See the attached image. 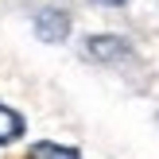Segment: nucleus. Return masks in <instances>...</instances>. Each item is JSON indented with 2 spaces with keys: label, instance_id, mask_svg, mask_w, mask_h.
<instances>
[{
  "label": "nucleus",
  "instance_id": "1",
  "mask_svg": "<svg viewBox=\"0 0 159 159\" xmlns=\"http://www.w3.org/2000/svg\"><path fill=\"white\" fill-rule=\"evenodd\" d=\"M35 35L43 39V43H62V39L70 35V16L62 12V8H43V12L35 16Z\"/></svg>",
  "mask_w": 159,
  "mask_h": 159
},
{
  "label": "nucleus",
  "instance_id": "2",
  "mask_svg": "<svg viewBox=\"0 0 159 159\" xmlns=\"http://www.w3.org/2000/svg\"><path fill=\"white\" fill-rule=\"evenodd\" d=\"M85 54L93 62H120L132 51H128V43L120 35H93V39H85Z\"/></svg>",
  "mask_w": 159,
  "mask_h": 159
},
{
  "label": "nucleus",
  "instance_id": "3",
  "mask_svg": "<svg viewBox=\"0 0 159 159\" xmlns=\"http://www.w3.org/2000/svg\"><path fill=\"white\" fill-rule=\"evenodd\" d=\"M23 128H27V124H23V116L0 101V144H12V140H20V136H23Z\"/></svg>",
  "mask_w": 159,
  "mask_h": 159
},
{
  "label": "nucleus",
  "instance_id": "4",
  "mask_svg": "<svg viewBox=\"0 0 159 159\" xmlns=\"http://www.w3.org/2000/svg\"><path fill=\"white\" fill-rule=\"evenodd\" d=\"M27 159H82L78 155V148H66V144H51V140H43V144H35L27 152Z\"/></svg>",
  "mask_w": 159,
  "mask_h": 159
},
{
  "label": "nucleus",
  "instance_id": "5",
  "mask_svg": "<svg viewBox=\"0 0 159 159\" xmlns=\"http://www.w3.org/2000/svg\"><path fill=\"white\" fill-rule=\"evenodd\" d=\"M93 4H105V8H120V4H128V0H93Z\"/></svg>",
  "mask_w": 159,
  "mask_h": 159
}]
</instances>
